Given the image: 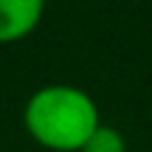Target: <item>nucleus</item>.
Segmentation results:
<instances>
[{
	"label": "nucleus",
	"mask_w": 152,
	"mask_h": 152,
	"mask_svg": "<svg viewBox=\"0 0 152 152\" xmlns=\"http://www.w3.org/2000/svg\"><path fill=\"white\" fill-rule=\"evenodd\" d=\"M99 126L102 118L94 96L77 86H43L24 104L27 134L51 152H80Z\"/></svg>",
	"instance_id": "1"
},
{
	"label": "nucleus",
	"mask_w": 152,
	"mask_h": 152,
	"mask_svg": "<svg viewBox=\"0 0 152 152\" xmlns=\"http://www.w3.org/2000/svg\"><path fill=\"white\" fill-rule=\"evenodd\" d=\"M45 0H0V45L19 43L40 24Z\"/></svg>",
	"instance_id": "2"
},
{
	"label": "nucleus",
	"mask_w": 152,
	"mask_h": 152,
	"mask_svg": "<svg viewBox=\"0 0 152 152\" xmlns=\"http://www.w3.org/2000/svg\"><path fill=\"white\" fill-rule=\"evenodd\" d=\"M80 152H128V147H126V139H123V134L118 128L102 123L91 134V139L83 144Z\"/></svg>",
	"instance_id": "3"
}]
</instances>
